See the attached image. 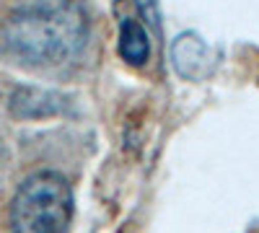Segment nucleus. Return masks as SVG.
Masks as SVG:
<instances>
[{"instance_id": "obj_2", "label": "nucleus", "mask_w": 259, "mask_h": 233, "mask_svg": "<svg viewBox=\"0 0 259 233\" xmlns=\"http://www.w3.org/2000/svg\"><path fill=\"white\" fill-rule=\"evenodd\" d=\"M73 220V189L55 171H36L11 202L13 233H68Z\"/></svg>"}, {"instance_id": "obj_1", "label": "nucleus", "mask_w": 259, "mask_h": 233, "mask_svg": "<svg viewBox=\"0 0 259 233\" xmlns=\"http://www.w3.org/2000/svg\"><path fill=\"white\" fill-rule=\"evenodd\" d=\"M91 36V18L80 0H29L13 8L3 26V50L24 65L50 68L75 60Z\"/></svg>"}, {"instance_id": "obj_6", "label": "nucleus", "mask_w": 259, "mask_h": 233, "mask_svg": "<svg viewBox=\"0 0 259 233\" xmlns=\"http://www.w3.org/2000/svg\"><path fill=\"white\" fill-rule=\"evenodd\" d=\"M135 6L140 11V16L145 18V24L158 31L161 29V11H158V0H135Z\"/></svg>"}, {"instance_id": "obj_4", "label": "nucleus", "mask_w": 259, "mask_h": 233, "mask_svg": "<svg viewBox=\"0 0 259 233\" xmlns=\"http://www.w3.org/2000/svg\"><path fill=\"white\" fill-rule=\"evenodd\" d=\"M68 107H70L68 96L50 88H36V86L16 88L11 96V112L21 119H41V117L65 114Z\"/></svg>"}, {"instance_id": "obj_5", "label": "nucleus", "mask_w": 259, "mask_h": 233, "mask_svg": "<svg viewBox=\"0 0 259 233\" xmlns=\"http://www.w3.org/2000/svg\"><path fill=\"white\" fill-rule=\"evenodd\" d=\"M117 52H119V57L127 62V65H133V68L145 65L148 57H150V34L133 16H122L119 18Z\"/></svg>"}, {"instance_id": "obj_3", "label": "nucleus", "mask_w": 259, "mask_h": 233, "mask_svg": "<svg viewBox=\"0 0 259 233\" xmlns=\"http://www.w3.org/2000/svg\"><path fill=\"white\" fill-rule=\"evenodd\" d=\"M171 65L187 80H202L212 73L215 57L197 31H182L171 41Z\"/></svg>"}]
</instances>
